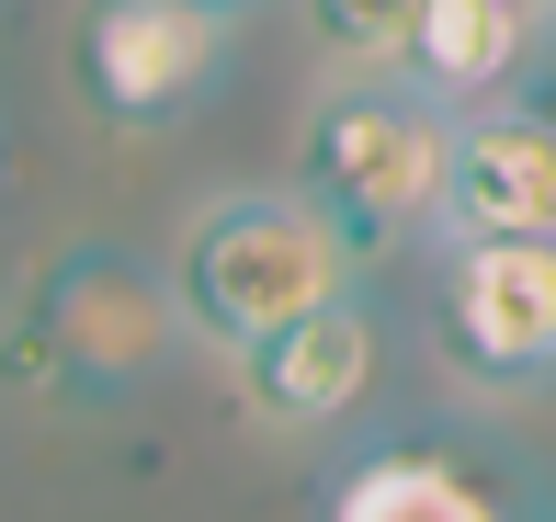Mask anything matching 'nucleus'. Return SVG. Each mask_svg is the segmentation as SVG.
I'll return each mask as SVG.
<instances>
[{
	"instance_id": "nucleus-1",
	"label": "nucleus",
	"mask_w": 556,
	"mask_h": 522,
	"mask_svg": "<svg viewBox=\"0 0 556 522\" xmlns=\"http://www.w3.org/2000/svg\"><path fill=\"white\" fill-rule=\"evenodd\" d=\"M443 137L454 114H432L409 80H341L295 137V193L318 205V228L352 251V272L409 251L443 205Z\"/></svg>"
},
{
	"instance_id": "nucleus-2",
	"label": "nucleus",
	"mask_w": 556,
	"mask_h": 522,
	"mask_svg": "<svg viewBox=\"0 0 556 522\" xmlns=\"http://www.w3.org/2000/svg\"><path fill=\"white\" fill-rule=\"evenodd\" d=\"M330 295H352V251L318 228V205L295 182L285 193H216L182 228V251H170V307L216 353H250V341H273L285 318L330 307Z\"/></svg>"
},
{
	"instance_id": "nucleus-3",
	"label": "nucleus",
	"mask_w": 556,
	"mask_h": 522,
	"mask_svg": "<svg viewBox=\"0 0 556 522\" xmlns=\"http://www.w3.org/2000/svg\"><path fill=\"white\" fill-rule=\"evenodd\" d=\"M170 330H182L170 272H148L137 251L80 239V251L46 262L35 307H23V375H35L46 397H125V386L160 375Z\"/></svg>"
},
{
	"instance_id": "nucleus-4",
	"label": "nucleus",
	"mask_w": 556,
	"mask_h": 522,
	"mask_svg": "<svg viewBox=\"0 0 556 522\" xmlns=\"http://www.w3.org/2000/svg\"><path fill=\"white\" fill-rule=\"evenodd\" d=\"M227 35H239V23H227L216 0H80V23H68V80H80V103L103 114L114 137H160V126H182L216 91Z\"/></svg>"
},
{
	"instance_id": "nucleus-5",
	"label": "nucleus",
	"mask_w": 556,
	"mask_h": 522,
	"mask_svg": "<svg viewBox=\"0 0 556 522\" xmlns=\"http://www.w3.org/2000/svg\"><path fill=\"white\" fill-rule=\"evenodd\" d=\"M432 341L466 386L556 375V239H443Z\"/></svg>"
},
{
	"instance_id": "nucleus-6",
	"label": "nucleus",
	"mask_w": 556,
	"mask_h": 522,
	"mask_svg": "<svg viewBox=\"0 0 556 522\" xmlns=\"http://www.w3.org/2000/svg\"><path fill=\"white\" fill-rule=\"evenodd\" d=\"M443 239H556V114L545 103H477L443 137Z\"/></svg>"
},
{
	"instance_id": "nucleus-7",
	"label": "nucleus",
	"mask_w": 556,
	"mask_h": 522,
	"mask_svg": "<svg viewBox=\"0 0 556 522\" xmlns=\"http://www.w3.org/2000/svg\"><path fill=\"white\" fill-rule=\"evenodd\" d=\"M375 386V307L364 295H330V307L285 318L273 341L239 353V409L262 432H330V420L364 409Z\"/></svg>"
},
{
	"instance_id": "nucleus-8",
	"label": "nucleus",
	"mask_w": 556,
	"mask_h": 522,
	"mask_svg": "<svg viewBox=\"0 0 556 522\" xmlns=\"http://www.w3.org/2000/svg\"><path fill=\"white\" fill-rule=\"evenodd\" d=\"M534 35H545V12H534V0H420L397 80H409L432 114L511 103V80L534 68Z\"/></svg>"
},
{
	"instance_id": "nucleus-9",
	"label": "nucleus",
	"mask_w": 556,
	"mask_h": 522,
	"mask_svg": "<svg viewBox=\"0 0 556 522\" xmlns=\"http://www.w3.org/2000/svg\"><path fill=\"white\" fill-rule=\"evenodd\" d=\"M318 522H511V500L454 443H375L364 466H341Z\"/></svg>"
},
{
	"instance_id": "nucleus-10",
	"label": "nucleus",
	"mask_w": 556,
	"mask_h": 522,
	"mask_svg": "<svg viewBox=\"0 0 556 522\" xmlns=\"http://www.w3.org/2000/svg\"><path fill=\"white\" fill-rule=\"evenodd\" d=\"M295 12H307V46L341 68V80H397L420 0H295Z\"/></svg>"
},
{
	"instance_id": "nucleus-11",
	"label": "nucleus",
	"mask_w": 556,
	"mask_h": 522,
	"mask_svg": "<svg viewBox=\"0 0 556 522\" xmlns=\"http://www.w3.org/2000/svg\"><path fill=\"white\" fill-rule=\"evenodd\" d=\"M534 12H545V23H556V0H534Z\"/></svg>"
},
{
	"instance_id": "nucleus-12",
	"label": "nucleus",
	"mask_w": 556,
	"mask_h": 522,
	"mask_svg": "<svg viewBox=\"0 0 556 522\" xmlns=\"http://www.w3.org/2000/svg\"><path fill=\"white\" fill-rule=\"evenodd\" d=\"M216 12H239V0H216Z\"/></svg>"
}]
</instances>
